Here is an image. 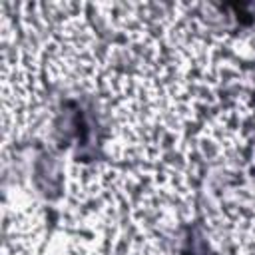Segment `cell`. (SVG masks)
<instances>
[{"mask_svg": "<svg viewBox=\"0 0 255 255\" xmlns=\"http://www.w3.org/2000/svg\"><path fill=\"white\" fill-rule=\"evenodd\" d=\"M251 102L235 94L209 108L189 133V153L197 167L203 163L211 169H241L249 149Z\"/></svg>", "mask_w": 255, "mask_h": 255, "instance_id": "277c9868", "label": "cell"}, {"mask_svg": "<svg viewBox=\"0 0 255 255\" xmlns=\"http://www.w3.org/2000/svg\"><path fill=\"white\" fill-rule=\"evenodd\" d=\"M129 213L135 225L171 237L197 209V163L187 153L157 163L126 167Z\"/></svg>", "mask_w": 255, "mask_h": 255, "instance_id": "6da1fadb", "label": "cell"}, {"mask_svg": "<svg viewBox=\"0 0 255 255\" xmlns=\"http://www.w3.org/2000/svg\"><path fill=\"white\" fill-rule=\"evenodd\" d=\"M48 219L38 197L22 183L6 185L2 203V255H44Z\"/></svg>", "mask_w": 255, "mask_h": 255, "instance_id": "8992f818", "label": "cell"}, {"mask_svg": "<svg viewBox=\"0 0 255 255\" xmlns=\"http://www.w3.org/2000/svg\"><path fill=\"white\" fill-rule=\"evenodd\" d=\"M225 255H255V243H249V245H243V247H237Z\"/></svg>", "mask_w": 255, "mask_h": 255, "instance_id": "ba28073f", "label": "cell"}, {"mask_svg": "<svg viewBox=\"0 0 255 255\" xmlns=\"http://www.w3.org/2000/svg\"><path fill=\"white\" fill-rule=\"evenodd\" d=\"M104 56L106 48H102L84 4H70L40 50L46 80L68 92H98Z\"/></svg>", "mask_w": 255, "mask_h": 255, "instance_id": "7a4b0ae2", "label": "cell"}, {"mask_svg": "<svg viewBox=\"0 0 255 255\" xmlns=\"http://www.w3.org/2000/svg\"><path fill=\"white\" fill-rule=\"evenodd\" d=\"M116 255H175L169 237L131 223L116 247Z\"/></svg>", "mask_w": 255, "mask_h": 255, "instance_id": "52a82bcc", "label": "cell"}, {"mask_svg": "<svg viewBox=\"0 0 255 255\" xmlns=\"http://www.w3.org/2000/svg\"><path fill=\"white\" fill-rule=\"evenodd\" d=\"M40 54L18 42L2 46V137L4 147L30 137L48 110Z\"/></svg>", "mask_w": 255, "mask_h": 255, "instance_id": "3957f363", "label": "cell"}, {"mask_svg": "<svg viewBox=\"0 0 255 255\" xmlns=\"http://www.w3.org/2000/svg\"><path fill=\"white\" fill-rule=\"evenodd\" d=\"M205 229L219 255L255 243V177L227 183L211 199Z\"/></svg>", "mask_w": 255, "mask_h": 255, "instance_id": "5b68a950", "label": "cell"}]
</instances>
